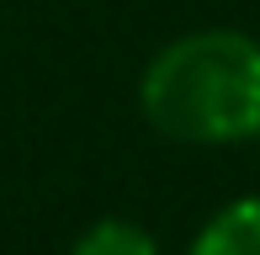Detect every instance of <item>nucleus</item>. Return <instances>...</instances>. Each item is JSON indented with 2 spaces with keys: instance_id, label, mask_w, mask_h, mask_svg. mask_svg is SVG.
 Here are the masks:
<instances>
[{
  "instance_id": "obj_1",
  "label": "nucleus",
  "mask_w": 260,
  "mask_h": 255,
  "mask_svg": "<svg viewBox=\"0 0 260 255\" xmlns=\"http://www.w3.org/2000/svg\"><path fill=\"white\" fill-rule=\"evenodd\" d=\"M138 112L159 138L191 149L260 138V38L239 27L170 38L138 75Z\"/></svg>"
},
{
  "instance_id": "obj_2",
  "label": "nucleus",
  "mask_w": 260,
  "mask_h": 255,
  "mask_svg": "<svg viewBox=\"0 0 260 255\" xmlns=\"http://www.w3.org/2000/svg\"><path fill=\"white\" fill-rule=\"evenodd\" d=\"M186 255H260V197H234L197 229Z\"/></svg>"
},
{
  "instance_id": "obj_3",
  "label": "nucleus",
  "mask_w": 260,
  "mask_h": 255,
  "mask_svg": "<svg viewBox=\"0 0 260 255\" xmlns=\"http://www.w3.org/2000/svg\"><path fill=\"white\" fill-rule=\"evenodd\" d=\"M69 255H159V239L133 218H96L75 234Z\"/></svg>"
}]
</instances>
